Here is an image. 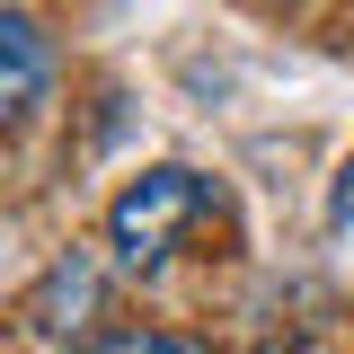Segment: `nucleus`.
<instances>
[{"instance_id": "4", "label": "nucleus", "mask_w": 354, "mask_h": 354, "mask_svg": "<svg viewBox=\"0 0 354 354\" xmlns=\"http://www.w3.org/2000/svg\"><path fill=\"white\" fill-rule=\"evenodd\" d=\"M328 230H354V160L337 169V186H328Z\"/></svg>"}, {"instance_id": "2", "label": "nucleus", "mask_w": 354, "mask_h": 354, "mask_svg": "<svg viewBox=\"0 0 354 354\" xmlns=\"http://www.w3.org/2000/svg\"><path fill=\"white\" fill-rule=\"evenodd\" d=\"M44 88H53V44L36 36V18L0 9V124H18Z\"/></svg>"}, {"instance_id": "1", "label": "nucleus", "mask_w": 354, "mask_h": 354, "mask_svg": "<svg viewBox=\"0 0 354 354\" xmlns=\"http://www.w3.org/2000/svg\"><path fill=\"white\" fill-rule=\"evenodd\" d=\"M204 213H213V177H195V169H142L124 195H115V213H106V248H115V266L151 274V266H169V248Z\"/></svg>"}, {"instance_id": "3", "label": "nucleus", "mask_w": 354, "mask_h": 354, "mask_svg": "<svg viewBox=\"0 0 354 354\" xmlns=\"http://www.w3.org/2000/svg\"><path fill=\"white\" fill-rule=\"evenodd\" d=\"M88 354H213V346H195L177 328H115V337H97Z\"/></svg>"}]
</instances>
